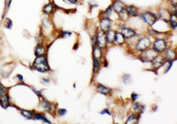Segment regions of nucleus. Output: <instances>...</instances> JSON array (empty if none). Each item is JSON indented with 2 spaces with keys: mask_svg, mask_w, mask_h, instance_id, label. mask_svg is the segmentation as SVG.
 I'll list each match as a JSON object with an SVG mask.
<instances>
[{
  "mask_svg": "<svg viewBox=\"0 0 177 124\" xmlns=\"http://www.w3.org/2000/svg\"><path fill=\"white\" fill-rule=\"evenodd\" d=\"M153 39V38L148 34L142 35L136 41L132 51L134 53L138 55L139 53L151 47Z\"/></svg>",
  "mask_w": 177,
  "mask_h": 124,
  "instance_id": "1",
  "label": "nucleus"
},
{
  "mask_svg": "<svg viewBox=\"0 0 177 124\" xmlns=\"http://www.w3.org/2000/svg\"><path fill=\"white\" fill-rule=\"evenodd\" d=\"M170 46V42L167 39V37H158L153 39L151 48L157 54H163Z\"/></svg>",
  "mask_w": 177,
  "mask_h": 124,
  "instance_id": "2",
  "label": "nucleus"
},
{
  "mask_svg": "<svg viewBox=\"0 0 177 124\" xmlns=\"http://www.w3.org/2000/svg\"><path fill=\"white\" fill-rule=\"evenodd\" d=\"M33 66L34 70L40 73H46L50 70L48 58L45 55L36 57V58L33 62Z\"/></svg>",
  "mask_w": 177,
  "mask_h": 124,
  "instance_id": "3",
  "label": "nucleus"
},
{
  "mask_svg": "<svg viewBox=\"0 0 177 124\" xmlns=\"http://www.w3.org/2000/svg\"><path fill=\"white\" fill-rule=\"evenodd\" d=\"M139 17L143 22H144L148 27H151L157 20V17L156 12L151 11H145L142 12H139Z\"/></svg>",
  "mask_w": 177,
  "mask_h": 124,
  "instance_id": "4",
  "label": "nucleus"
},
{
  "mask_svg": "<svg viewBox=\"0 0 177 124\" xmlns=\"http://www.w3.org/2000/svg\"><path fill=\"white\" fill-rule=\"evenodd\" d=\"M95 34L97 37V46L104 52H106L109 47L106 38V33L98 28Z\"/></svg>",
  "mask_w": 177,
  "mask_h": 124,
  "instance_id": "5",
  "label": "nucleus"
},
{
  "mask_svg": "<svg viewBox=\"0 0 177 124\" xmlns=\"http://www.w3.org/2000/svg\"><path fill=\"white\" fill-rule=\"evenodd\" d=\"M157 55L151 48H149L137 55V57L143 64H150L151 61Z\"/></svg>",
  "mask_w": 177,
  "mask_h": 124,
  "instance_id": "6",
  "label": "nucleus"
},
{
  "mask_svg": "<svg viewBox=\"0 0 177 124\" xmlns=\"http://www.w3.org/2000/svg\"><path fill=\"white\" fill-rule=\"evenodd\" d=\"M113 22V20L109 17H99V27L98 29L105 33L112 29Z\"/></svg>",
  "mask_w": 177,
  "mask_h": 124,
  "instance_id": "7",
  "label": "nucleus"
},
{
  "mask_svg": "<svg viewBox=\"0 0 177 124\" xmlns=\"http://www.w3.org/2000/svg\"><path fill=\"white\" fill-rule=\"evenodd\" d=\"M165 61L163 54H157L150 62L151 70L155 71L162 66Z\"/></svg>",
  "mask_w": 177,
  "mask_h": 124,
  "instance_id": "8",
  "label": "nucleus"
},
{
  "mask_svg": "<svg viewBox=\"0 0 177 124\" xmlns=\"http://www.w3.org/2000/svg\"><path fill=\"white\" fill-rule=\"evenodd\" d=\"M163 55H164L166 60L175 61H176V58H177L176 50L175 48H173L172 46H170L164 52Z\"/></svg>",
  "mask_w": 177,
  "mask_h": 124,
  "instance_id": "9",
  "label": "nucleus"
},
{
  "mask_svg": "<svg viewBox=\"0 0 177 124\" xmlns=\"http://www.w3.org/2000/svg\"><path fill=\"white\" fill-rule=\"evenodd\" d=\"M111 5L113 12L117 15L120 14L125 10L126 5L121 0H114Z\"/></svg>",
  "mask_w": 177,
  "mask_h": 124,
  "instance_id": "10",
  "label": "nucleus"
},
{
  "mask_svg": "<svg viewBox=\"0 0 177 124\" xmlns=\"http://www.w3.org/2000/svg\"><path fill=\"white\" fill-rule=\"evenodd\" d=\"M95 90L97 93L105 96H110L113 92L111 88L107 87L101 83H97L95 85Z\"/></svg>",
  "mask_w": 177,
  "mask_h": 124,
  "instance_id": "11",
  "label": "nucleus"
},
{
  "mask_svg": "<svg viewBox=\"0 0 177 124\" xmlns=\"http://www.w3.org/2000/svg\"><path fill=\"white\" fill-rule=\"evenodd\" d=\"M104 51H102L100 48L98 46H95L92 48V57H95L97 58L100 62H101L102 65L104 62L106 61L105 58Z\"/></svg>",
  "mask_w": 177,
  "mask_h": 124,
  "instance_id": "12",
  "label": "nucleus"
},
{
  "mask_svg": "<svg viewBox=\"0 0 177 124\" xmlns=\"http://www.w3.org/2000/svg\"><path fill=\"white\" fill-rule=\"evenodd\" d=\"M125 11L129 18L137 17L140 12L139 8L133 5H126Z\"/></svg>",
  "mask_w": 177,
  "mask_h": 124,
  "instance_id": "13",
  "label": "nucleus"
},
{
  "mask_svg": "<svg viewBox=\"0 0 177 124\" xmlns=\"http://www.w3.org/2000/svg\"><path fill=\"white\" fill-rule=\"evenodd\" d=\"M114 44L120 46H123L126 44V38L120 31L116 30V31L115 38H114Z\"/></svg>",
  "mask_w": 177,
  "mask_h": 124,
  "instance_id": "14",
  "label": "nucleus"
},
{
  "mask_svg": "<svg viewBox=\"0 0 177 124\" xmlns=\"http://www.w3.org/2000/svg\"><path fill=\"white\" fill-rule=\"evenodd\" d=\"M156 15L158 19H161L163 20H167L169 21V19L170 16V14L168 11L167 8H161L157 11L156 12Z\"/></svg>",
  "mask_w": 177,
  "mask_h": 124,
  "instance_id": "15",
  "label": "nucleus"
},
{
  "mask_svg": "<svg viewBox=\"0 0 177 124\" xmlns=\"http://www.w3.org/2000/svg\"><path fill=\"white\" fill-rule=\"evenodd\" d=\"M145 105H144L143 103H142L140 101H135L132 104V108L133 110V112L142 116V114L145 112Z\"/></svg>",
  "mask_w": 177,
  "mask_h": 124,
  "instance_id": "16",
  "label": "nucleus"
},
{
  "mask_svg": "<svg viewBox=\"0 0 177 124\" xmlns=\"http://www.w3.org/2000/svg\"><path fill=\"white\" fill-rule=\"evenodd\" d=\"M120 31L125 36L126 39L132 38V36H135V34H136L138 33V32L136 31V30L135 28H132V27H125Z\"/></svg>",
  "mask_w": 177,
  "mask_h": 124,
  "instance_id": "17",
  "label": "nucleus"
},
{
  "mask_svg": "<svg viewBox=\"0 0 177 124\" xmlns=\"http://www.w3.org/2000/svg\"><path fill=\"white\" fill-rule=\"evenodd\" d=\"M116 31V30H113V29H111L105 33L107 43H108L109 47L114 45V38H115Z\"/></svg>",
  "mask_w": 177,
  "mask_h": 124,
  "instance_id": "18",
  "label": "nucleus"
},
{
  "mask_svg": "<svg viewBox=\"0 0 177 124\" xmlns=\"http://www.w3.org/2000/svg\"><path fill=\"white\" fill-rule=\"evenodd\" d=\"M140 117H141L140 115L133 112L129 116L125 123L126 124H136L139 122Z\"/></svg>",
  "mask_w": 177,
  "mask_h": 124,
  "instance_id": "19",
  "label": "nucleus"
},
{
  "mask_svg": "<svg viewBox=\"0 0 177 124\" xmlns=\"http://www.w3.org/2000/svg\"><path fill=\"white\" fill-rule=\"evenodd\" d=\"M92 73L93 75L95 76L99 73L102 67V64L97 58L92 57Z\"/></svg>",
  "mask_w": 177,
  "mask_h": 124,
  "instance_id": "20",
  "label": "nucleus"
},
{
  "mask_svg": "<svg viewBox=\"0 0 177 124\" xmlns=\"http://www.w3.org/2000/svg\"><path fill=\"white\" fill-rule=\"evenodd\" d=\"M173 63H174V61L166 60L164 62V64L162 65V66L160 68H158L159 70H162V71H161L160 74L167 73L170 70V69L172 68ZM158 69H157V70H158Z\"/></svg>",
  "mask_w": 177,
  "mask_h": 124,
  "instance_id": "21",
  "label": "nucleus"
},
{
  "mask_svg": "<svg viewBox=\"0 0 177 124\" xmlns=\"http://www.w3.org/2000/svg\"><path fill=\"white\" fill-rule=\"evenodd\" d=\"M41 106L43 109L49 113H51L52 111H54L55 109V105L53 104V103L49 102L47 100H45V99L41 101Z\"/></svg>",
  "mask_w": 177,
  "mask_h": 124,
  "instance_id": "22",
  "label": "nucleus"
},
{
  "mask_svg": "<svg viewBox=\"0 0 177 124\" xmlns=\"http://www.w3.org/2000/svg\"><path fill=\"white\" fill-rule=\"evenodd\" d=\"M169 27L171 31H176L177 29V18L176 15L170 14V18L169 19Z\"/></svg>",
  "mask_w": 177,
  "mask_h": 124,
  "instance_id": "23",
  "label": "nucleus"
},
{
  "mask_svg": "<svg viewBox=\"0 0 177 124\" xmlns=\"http://www.w3.org/2000/svg\"><path fill=\"white\" fill-rule=\"evenodd\" d=\"M54 9V6L53 3L51 2H49L46 5H44L43 9V11L44 14L47 15H51L53 12Z\"/></svg>",
  "mask_w": 177,
  "mask_h": 124,
  "instance_id": "24",
  "label": "nucleus"
},
{
  "mask_svg": "<svg viewBox=\"0 0 177 124\" xmlns=\"http://www.w3.org/2000/svg\"><path fill=\"white\" fill-rule=\"evenodd\" d=\"M113 13H114V12H113V9H112L111 5H110L108 7H107V8L103 11H102V12L100 13V16L111 18V16L113 15Z\"/></svg>",
  "mask_w": 177,
  "mask_h": 124,
  "instance_id": "25",
  "label": "nucleus"
},
{
  "mask_svg": "<svg viewBox=\"0 0 177 124\" xmlns=\"http://www.w3.org/2000/svg\"><path fill=\"white\" fill-rule=\"evenodd\" d=\"M34 54L36 57H39L44 55L45 54V49L44 47L41 45H38L34 51Z\"/></svg>",
  "mask_w": 177,
  "mask_h": 124,
  "instance_id": "26",
  "label": "nucleus"
},
{
  "mask_svg": "<svg viewBox=\"0 0 177 124\" xmlns=\"http://www.w3.org/2000/svg\"><path fill=\"white\" fill-rule=\"evenodd\" d=\"M122 80L123 83L126 85L131 84L133 82V79L132 76L130 74H125L122 77Z\"/></svg>",
  "mask_w": 177,
  "mask_h": 124,
  "instance_id": "27",
  "label": "nucleus"
},
{
  "mask_svg": "<svg viewBox=\"0 0 177 124\" xmlns=\"http://www.w3.org/2000/svg\"><path fill=\"white\" fill-rule=\"evenodd\" d=\"M34 119H36V120H42L44 122L48 123H51V122L48 119V118L43 114L41 113H37L34 115Z\"/></svg>",
  "mask_w": 177,
  "mask_h": 124,
  "instance_id": "28",
  "label": "nucleus"
},
{
  "mask_svg": "<svg viewBox=\"0 0 177 124\" xmlns=\"http://www.w3.org/2000/svg\"><path fill=\"white\" fill-rule=\"evenodd\" d=\"M117 16H118V19H119L120 21H123L124 22H126L127 20H128L129 18V17L127 15V14H126L125 10L124 11H123L122 12H121L120 14H118Z\"/></svg>",
  "mask_w": 177,
  "mask_h": 124,
  "instance_id": "29",
  "label": "nucleus"
},
{
  "mask_svg": "<svg viewBox=\"0 0 177 124\" xmlns=\"http://www.w3.org/2000/svg\"><path fill=\"white\" fill-rule=\"evenodd\" d=\"M22 114L27 119L30 120V119H34V115L30 111H28L26 110H22Z\"/></svg>",
  "mask_w": 177,
  "mask_h": 124,
  "instance_id": "30",
  "label": "nucleus"
},
{
  "mask_svg": "<svg viewBox=\"0 0 177 124\" xmlns=\"http://www.w3.org/2000/svg\"><path fill=\"white\" fill-rule=\"evenodd\" d=\"M167 10L169 12V13L170 14H173V15H177V8H176V6L175 5H169V6L167 7Z\"/></svg>",
  "mask_w": 177,
  "mask_h": 124,
  "instance_id": "31",
  "label": "nucleus"
},
{
  "mask_svg": "<svg viewBox=\"0 0 177 124\" xmlns=\"http://www.w3.org/2000/svg\"><path fill=\"white\" fill-rule=\"evenodd\" d=\"M0 101H1V104H2V106L3 107L6 108L8 106V105H9L8 99V97L5 95L2 96V98H1V100H0Z\"/></svg>",
  "mask_w": 177,
  "mask_h": 124,
  "instance_id": "32",
  "label": "nucleus"
},
{
  "mask_svg": "<svg viewBox=\"0 0 177 124\" xmlns=\"http://www.w3.org/2000/svg\"><path fill=\"white\" fill-rule=\"evenodd\" d=\"M140 97V95L138 94L135 92H132L131 93V95H130V99H131V101L132 103H134L135 101H136L138 100V99Z\"/></svg>",
  "mask_w": 177,
  "mask_h": 124,
  "instance_id": "33",
  "label": "nucleus"
},
{
  "mask_svg": "<svg viewBox=\"0 0 177 124\" xmlns=\"http://www.w3.org/2000/svg\"><path fill=\"white\" fill-rule=\"evenodd\" d=\"M43 25L44 27H45L46 28H49V27L51 26V22H50V20L48 18H44L43 19Z\"/></svg>",
  "mask_w": 177,
  "mask_h": 124,
  "instance_id": "34",
  "label": "nucleus"
},
{
  "mask_svg": "<svg viewBox=\"0 0 177 124\" xmlns=\"http://www.w3.org/2000/svg\"><path fill=\"white\" fill-rule=\"evenodd\" d=\"M73 34V33L71 31H64L61 34V37L63 38H69L71 37Z\"/></svg>",
  "mask_w": 177,
  "mask_h": 124,
  "instance_id": "35",
  "label": "nucleus"
},
{
  "mask_svg": "<svg viewBox=\"0 0 177 124\" xmlns=\"http://www.w3.org/2000/svg\"><path fill=\"white\" fill-rule=\"evenodd\" d=\"M57 113H58V114L59 116L63 117L67 114V110L66 109H64V108H61V109H58Z\"/></svg>",
  "mask_w": 177,
  "mask_h": 124,
  "instance_id": "36",
  "label": "nucleus"
},
{
  "mask_svg": "<svg viewBox=\"0 0 177 124\" xmlns=\"http://www.w3.org/2000/svg\"><path fill=\"white\" fill-rule=\"evenodd\" d=\"M90 41H91V44H92V48L95 47V46H97V37H96L95 33L91 37Z\"/></svg>",
  "mask_w": 177,
  "mask_h": 124,
  "instance_id": "37",
  "label": "nucleus"
},
{
  "mask_svg": "<svg viewBox=\"0 0 177 124\" xmlns=\"http://www.w3.org/2000/svg\"><path fill=\"white\" fill-rule=\"evenodd\" d=\"M99 114L100 115H102V116H103V115H108L110 116H111V113L110 111V110H109L108 108H105V109H102L101 111L99 112Z\"/></svg>",
  "mask_w": 177,
  "mask_h": 124,
  "instance_id": "38",
  "label": "nucleus"
},
{
  "mask_svg": "<svg viewBox=\"0 0 177 124\" xmlns=\"http://www.w3.org/2000/svg\"><path fill=\"white\" fill-rule=\"evenodd\" d=\"M125 27H126L125 22H123V21H120V22L117 24V31H121Z\"/></svg>",
  "mask_w": 177,
  "mask_h": 124,
  "instance_id": "39",
  "label": "nucleus"
},
{
  "mask_svg": "<svg viewBox=\"0 0 177 124\" xmlns=\"http://www.w3.org/2000/svg\"><path fill=\"white\" fill-rule=\"evenodd\" d=\"M12 23L11 20H10L9 18H7L6 24H5V27L8 29H10L12 28Z\"/></svg>",
  "mask_w": 177,
  "mask_h": 124,
  "instance_id": "40",
  "label": "nucleus"
},
{
  "mask_svg": "<svg viewBox=\"0 0 177 124\" xmlns=\"http://www.w3.org/2000/svg\"><path fill=\"white\" fill-rule=\"evenodd\" d=\"M93 1H90V2H89V3H88L89 5V8H90V11H92L93 8H97V7L98 6V5L97 4V3H96V2L93 3Z\"/></svg>",
  "mask_w": 177,
  "mask_h": 124,
  "instance_id": "41",
  "label": "nucleus"
},
{
  "mask_svg": "<svg viewBox=\"0 0 177 124\" xmlns=\"http://www.w3.org/2000/svg\"><path fill=\"white\" fill-rule=\"evenodd\" d=\"M67 2H68V3L71 4V5H77L80 2V0H66Z\"/></svg>",
  "mask_w": 177,
  "mask_h": 124,
  "instance_id": "42",
  "label": "nucleus"
},
{
  "mask_svg": "<svg viewBox=\"0 0 177 124\" xmlns=\"http://www.w3.org/2000/svg\"><path fill=\"white\" fill-rule=\"evenodd\" d=\"M5 92H6L5 89L2 86V84H0V95H1V96L4 95L5 94Z\"/></svg>",
  "mask_w": 177,
  "mask_h": 124,
  "instance_id": "43",
  "label": "nucleus"
},
{
  "mask_svg": "<svg viewBox=\"0 0 177 124\" xmlns=\"http://www.w3.org/2000/svg\"><path fill=\"white\" fill-rule=\"evenodd\" d=\"M168 2L170 5L176 6L177 4V0H168Z\"/></svg>",
  "mask_w": 177,
  "mask_h": 124,
  "instance_id": "44",
  "label": "nucleus"
},
{
  "mask_svg": "<svg viewBox=\"0 0 177 124\" xmlns=\"http://www.w3.org/2000/svg\"><path fill=\"white\" fill-rule=\"evenodd\" d=\"M42 80H43V84H49V80L48 79H46V78H43Z\"/></svg>",
  "mask_w": 177,
  "mask_h": 124,
  "instance_id": "45",
  "label": "nucleus"
},
{
  "mask_svg": "<svg viewBox=\"0 0 177 124\" xmlns=\"http://www.w3.org/2000/svg\"><path fill=\"white\" fill-rule=\"evenodd\" d=\"M17 77L18 78L19 80H23V77L21 75H17Z\"/></svg>",
  "mask_w": 177,
  "mask_h": 124,
  "instance_id": "46",
  "label": "nucleus"
},
{
  "mask_svg": "<svg viewBox=\"0 0 177 124\" xmlns=\"http://www.w3.org/2000/svg\"><path fill=\"white\" fill-rule=\"evenodd\" d=\"M12 0H9V1L8 5V8H10V6H11V3H12Z\"/></svg>",
  "mask_w": 177,
  "mask_h": 124,
  "instance_id": "47",
  "label": "nucleus"
},
{
  "mask_svg": "<svg viewBox=\"0 0 177 124\" xmlns=\"http://www.w3.org/2000/svg\"><path fill=\"white\" fill-rule=\"evenodd\" d=\"M111 2H113V1H114V0H111Z\"/></svg>",
  "mask_w": 177,
  "mask_h": 124,
  "instance_id": "48",
  "label": "nucleus"
}]
</instances>
